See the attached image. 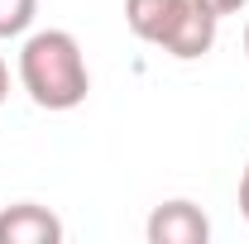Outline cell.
<instances>
[{"label": "cell", "instance_id": "1", "mask_svg": "<svg viewBox=\"0 0 249 244\" xmlns=\"http://www.w3.org/2000/svg\"><path fill=\"white\" fill-rule=\"evenodd\" d=\"M19 82L38 110H77L91 91L87 53L67 29H38L19 48Z\"/></svg>", "mask_w": 249, "mask_h": 244}, {"label": "cell", "instance_id": "2", "mask_svg": "<svg viewBox=\"0 0 249 244\" xmlns=\"http://www.w3.org/2000/svg\"><path fill=\"white\" fill-rule=\"evenodd\" d=\"M211 240V220L192 201H163L149 215V244H206Z\"/></svg>", "mask_w": 249, "mask_h": 244}, {"label": "cell", "instance_id": "3", "mask_svg": "<svg viewBox=\"0 0 249 244\" xmlns=\"http://www.w3.org/2000/svg\"><path fill=\"white\" fill-rule=\"evenodd\" d=\"M62 220L38 201H19L0 211V244H58Z\"/></svg>", "mask_w": 249, "mask_h": 244}, {"label": "cell", "instance_id": "4", "mask_svg": "<svg viewBox=\"0 0 249 244\" xmlns=\"http://www.w3.org/2000/svg\"><path fill=\"white\" fill-rule=\"evenodd\" d=\"M187 5L192 0H124V24H129L134 38L163 48L178 29V19L187 15Z\"/></svg>", "mask_w": 249, "mask_h": 244}, {"label": "cell", "instance_id": "5", "mask_svg": "<svg viewBox=\"0 0 249 244\" xmlns=\"http://www.w3.org/2000/svg\"><path fill=\"white\" fill-rule=\"evenodd\" d=\"M216 24H220L216 10H211V5H201V0H192V5H187V15L178 19V29H173V38L163 43V53H173L178 62L206 58V53L216 48Z\"/></svg>", "mask_w": 249, "mask_h": 244}, {"label": "cell", "instance_id": "6", "mask_svg": "<svg viewBox=\"0 0 249 244\" xmlns=\"http://www.w3.org/2000/svg\"><path fill=\"white\" fill-rule=\"evenodd\" d=\"M34 15H38V0H0V38L29 34Z\"/></svg>", "mask_w": 249, "mask_h": 244}, {"label": "cell", "instance_id": "7", "mask_svg": "<svg viewBox=\"0 0 249 244\" xmlns=\"http://www.w3.org/2000/svg\"><path fill=\"white\" fill-rule=\"evenodd\" d=\"M201 5H211L216 15H235V10H245V0H201Z\"/></svg>", "mask_w": 249, "mask_h": 244}, {"label": "cell", "instance_id": "8", "mask_svg": "<svg viewBox=\"0 0 249 244\" xmlns=\"http://www.w3.org/2000/svg\"><path fill=\"white\" fill-rule=\"evenodd\" d=\"M240 215L249 220V163H245V177H240Z\"/></svg>", "mask_w": 249, "mask_h": 244}, {"label": "cell", "instance_id": "9", "mask_svg": "<svg viewBox=\"0 0 249 244\" xmlns=\"http://www.w3.org/2000/svg\"><path fill=\"white\" fill-rule=\"evenodd\" d=\"M10 96V67H5V58H0V101Z\"/></svg>", "mask_w": 249, "mask_h": 244}, {"label": "cell", "instance_id": "10", "mask_svg": "<svg viewBox=\"0 0 249 244\" xmlns=\"http://www.w3.org/2000/svg\"><path fill=\"white\" fill-rule=\"evenodd\" d=\"M245 53H249V24H245Z\"/></svg>", "mask_w": 249, "mask_h": 244}]
</instances>
